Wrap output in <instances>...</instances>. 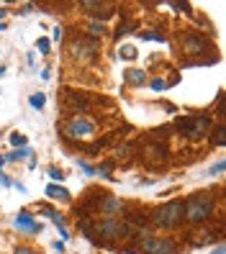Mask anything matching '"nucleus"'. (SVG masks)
I'll return each mask as SVG.
<instances>
[{"label": "nucleus", "instance_id": "27", "mask_svg": "<svg viewBox=\"0 0 226 254\" xmlns=\"http://www.w3.org/2000/svg\"><path fill=\"white\" fill-rule=\"evenodd\" d=\"M211 254H224V249H221V247H216V249H214V252H211Z\"/></svg>", "mask_w": 226, "mask_h": 254}, {"label": "nucleus", "instance_id": "1", "mask_svg": "<svg viewBox=\"0 0 226 254\" xmlns=\"http://www.w3.org/2000/svg\"><path fill=\"white\" fill-rule=\"evenodd\" d=\"M152 221H154V226H159V229H175V226H180V223L185 221V203L183 200H172L167 205L157 208Z\"/></svg>", "mask_w": 226, "mask_h": 254}, {"label": "nucleus", "instance_id": "28", "mask_svg": "<svg viewBox=\"0 0 226 254\" xmlns=\"http://www.w3.org/2000/svg\"><path fill=\"white\" fill-rule=\"evenodd\" d=\"M3 164H5V157H3V154H0V167H3Z\"/></svg>", "mask_w": 226, "mask_h": 254}, {"label": "nucleus", "instance_id": "15", "mask_svg": "<svg viewBox=\"0 0 226 254\" xmlns=\"http://www.w3.org/2000/svg\"><path fill=\"white\" fill-rule=\"evenodd\" d=\"M28 103H31L36 111H41V108H44V103H47V98H44V93H36V95L28 98Z\"/></svg>", "mask_w": 226, "mask_h": 254}, {"label": "nucleus", "instance_id": "25", "mask_svg": "<svg viewBox=\"0 0 226 254\" xmlns=\"http://www.w3.org/2000/svg\"><path fill=\"white\" fill-rule=\"evenodd\" d=\"M16 254H36V252H31V249H23V247H18V249H16Z\"/></svg>", "mask_w": 226, "mask_h": 254}, {"label": "nucleus", "instance_id": "3", "mask_svg": "<svg viewBox=\"0 0 226 254\" xmlns=\"http://www.w3.org/2000/svg\"><path fill=\"white\" fill-rule=\"evenodd\" d=\"M175 128L180 133H185L190 139H203L208 128H211V116H188V118H177L175 121Z\"/></svg>", "mask_w": 226, "mask_h": 254}, {"label": "nucleus", "instance_id": "5", "mask_svg": "<svg viewBox=\"0 0 226 254\" xmlns=\"http://www.w3.org/2000/svg\"><path fill=\"white\" fill-rule=\"evenodd\" d=\"M72 57L77 59V62H93V57H95V41L93 39H77L70 47Z\"/></svg>", "mask_w": 226, "mask_h": 254}, {"label": "nucleus", "instance_id": "19", "mask_svg": "<svg viewBox=\"0 0 226 254\" xmlns=\"http://www.w3.org/2000/svg\"><path fill=\"white\" fill-rule=\"evenodd\" d=\"M144 41H164V36H159V34H152V31H142L139 34Z\"/></svg>", "mask_w": 226, "mask_h": 254}, {"label": "nucleus", "instance_id": "2", "mask_svg": "<svg viewBox=\"0 0 226 254\" xmlns=\"http://www.w3.org/2000/svg\"><path fill=\"white\" fill-rule=\"evenodd\" d=\"M211 211H214V198L208 195V192H195V195L185 203V218L190 223H203Z\"/></svg>", "mask_w": 226, "mask_h": 254}, {"label": "nucleus", "instance_id": "30", "mask_svg": "<svg viewBox=\"0 0 226 254\" xmlns=\"http://www.w3.org/2000/svg\"><path fill=\"white\" fill-rule=\"evenodd\" d=\"M0 31H3V26H0Z\"/></svg>", "mask_w": 226, "mask_h": 254}, {"label": "nucleus", "instance_id": "21", "mask_svg": "<svg viewBox=\"0 0 226 254\" xmlns=\"http://www.w3.org/2000/svg\"><path fill=\"white\" fill-rule=\"evenodd\" d=\"M103 34V23H90V36H100Z\"/></svg>", "mask_w": 226, "mask_h": 254}, {"label": "nucleus", "instance_id": "26", "mask_svg": "<svg viewBox=\"0 0 226 254\" xmlns=\"http://www.w3.org/2000/svg\"><path fill=\"white\" fill-rule=\"evenodd\" d=\"M0 185H5V188H8V185H10V180H8V177H3V175H0Z\"/></svg>", "mask_w": 226, "mask_h": 254}, {"label": "nucleus", "instance_id": "11", "mask_svg": "<svg viewBox=\"0 0 226 254\" xmlns=\"http://www.w3.org/2000/svg\"><path fill=\"white\" fill-rule=\"evenodd\" d=\"M47 195L54 198V200H70V190L67 188H59V185H47Z\"/></svg>", "mask_w": 226, "mask_h": 254}, {"label": "nucleus", "instance_id": "16", "mask_svg": "<svg viewBox=\"0 0 226 254\" xmlns=\"http://www.w3.org/2000/svg\"><path fill=\"white\" fill-rule=\"evenodd\" d=\"M10 144L13 146H26V136H23V133H18V131L10 133Z\"/></svg>", "mask_w": 226, "mask_h": 254}, {"label": "nucleus", "instance_id": "17", "mask_svg": "<svg viewBox=\"0 0 226 254\" xmlns=\"http://www.w3.org/2000/svg\"><path fill=\"white\" fill-rule=\"evenodd\" d=\"M49 47H52V44H49V39H44V36L36 41V49H39L41 54H49Z\"/></svg>", "mask_w": 226, "mask_h": 254}, {"label": "nucleus", "instance_id": "8", "mask_svg": "<svg viewBox=\"0 0 226 254\" xmlns=\"http://www.w3.org/2000/svg\"><path fill=\"white\" fill-rule=\"evenodd\" d=\"M82 10H87L90 16H98V18H111L113 16V5H105V3H80Z\"/></svg>", "mask_w": 226, "mask_h": 254}, {"label": "nucleus", "instance_id": "13", "mask_svg": "<svg viewBox=\"0 0 226 254\" xmlns=\"http://www.w3.org/2000/svg\"><path fill=\"white\" fill-rule=\"evenodd\" d=\"M31 154H34L31 149H26V146H23V149H16V152H10V154L5 157V162H16V159H23V157H31Z\"/></svg>", "mask_w": 226, "mask_h": 254}, {"label": "nucleus", "instance_id": "6", "mask_svg": "<svg viewBox=\"0 0 226 254\" xmlns=\"http://www.w3.org/2000/svg\"><path fill=\"white\" fill-rule=\"evenodd\" d=\"M172 249H175L172 239H154V236L142 239V252L144 254H170Z\"/></svg>", "mask_w": 226, "mask_h": 254}, {"label": "nucleus", "instance_id": "23", "mask_svg": "<svg viewBox=\"0 0 226 254\" xmlns=\"http://www.w3.org/2000/svg\"><path fill=\"white\" fill-rule=\"evenodd\" d=\"M162 87H164L162 80H152V90H162Z\"/></svg>", "mask_w": 226, "mask_h": 254}, {"label": "nucleus", "instance_id": "12", "mask_svg": "<svg viewBox=\"0 0 226 254\" xmlns=\"http://www.w3.org/2000/svg\"><path fill=\"white\" fill-rule=\"evenodd\" d=\"M224 141H226V128L219 126L214 131V136H211V146H224Z\"/></svg>", "mask_w": 226, "mask_h": 254}, {"label": "nucleus", "instance_id": "20", "mask_svg": "<svg viewBox=\"0 0 226 254\" xmlns=\"http://www.w3.org/2000/svg\"><path fill=\"white\" fill-rule=\"evenodd\" d=\"M77 164H80V170H82V172H85V175H95V167H93V164H87V162H85V159H80V162H77Z\"/></svg>", "mask_w": 226, "mask_h": 254}, {"label": "nucleus", "instance_id": "9", "mask_svg": "<svg viewBox=\"0 0 226 254\" xmlns=\"http://www.w3.org/2000/svg\"><path fill=\"white\" fill-rule=\"evenodd\" d=\"M16 226H18L21 231H26V234H39V231H41V226L34 221V216L26 213V211H21V213L16 216Z\"/></svg>", "mask_w": 226, "mask_h": 254}, {"label": "nucleus", "instance_id": "10", "mask_svg": "<svg viewBox=\"0 0 226 254\" xmlns=\"http://www.w3.org/2000/svg\"><path fill=\"white\" fill-rule=\"evenodd\" d=\"M124 80H126L129 85H144V82H147V72H142V69H137V67H131V69L124 72Z\"/></svg>", "mask_w": 226, "mask_h": 254}, {"label": "nucleus", "instance_id": "18", "mask_svg": "<svg viewBox=\"0 0 226 254\" xmlns=\"http://www.w3.org/2000/svg\"><path fill=\"white\" fill-rule=\"evenodd\" d=\"M47 172H49V177H52V180H57V183H59V180H65V177H67L62 170H57V167H49Z\"/></svg>", "mask_w": 226, "mask_h": 254}, {"label": "nucleus", "instance_id": "7", "mask_svg": "<svg viewBox=\"0 0 226 254\" xmlns=\"http://www.w3.org/2000/svg\"><path fill=\"white\" fill-rule=\"evenodd\" d=\"M82 226H85V223H82ZM85 229H95L98 236H121L124 234V226L118 221H113V218L100 221V223H95V226H85Z\"/></svg>", "mask_w": 226, "mask_h": 254}, {"label": "nucleus", "instance_id": "4", "mask_svg": "<svg viewBox=\"0 0 226 254\" xmlns=\"http://www.w3.org/2000/svg\"><path fill=\"white\" fill-rule=\"evenodd\" d=\"M95 133V124L85 116H72L67 126H65V136L67 139H87Z\"/></svg>", "mask_w": 226, "mask_h": 254}, {"label": "nucleus", "instance_id": "29", "mask_svg": "<svg viewBox=\"0 0 226 254\" xmlns=\"http://www.w3.org/2000/svg\"><path fill=\"white\" fill-rule=\"evenodd\" d=\"M3 74H5V67H0V77H3Z\"/></svg>", "mask_w": 226, "mask_h": 254}, {"label": "nucleus", "instance_id": "24", "mask_svg": "<svg viewBox=\"0 0 226 254\" xmlns=\"http://www.w3.org/2000/svg\"><path fill=\"white\" fill-rule=\"evenodd\" d=\"M52 39H54V41H59V39H62V28H59V26L54 28V34H52Z\"/></svg>", "mask_w": 226, "mask_h": 254}, {"label": "nucleus", "instance_id": "22", "mask_svg": "<svg viewBox=\"0 0 226 254\" xmlns=\"http://www.w3.org/2000/svg\"><path fill=\"white\" fill-rule=\"evenodd\" d=\"M219 172H224V162H216L214 167H208V175H219Z\"/></svg>", "mask_w": 226, "mask_h": 254}, {"label": "nucleus", "instance_id": "14", "mask_svg": "<svg viewBox=\"0 0 226 254\" xmlns=\"http://www.w3.org/2000/svg\"><path fill=\"white\" fill-rule=\"evenodd\" d=\"M118 54H121V59H137V47H131V44H126V47L118 49Z\"/></svg>", "mask_w": 226, "mask_h": 254}]
</instances>
